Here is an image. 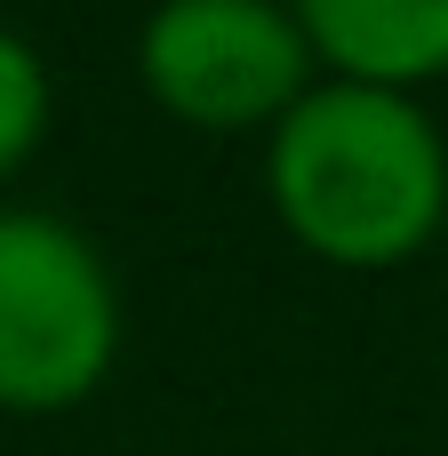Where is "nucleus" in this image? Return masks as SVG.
Instances as JSON below:
<instances>
[{"label": "nucleus", "mask_w": 448, "mask_h": 456, "mask_svg": "<svg viewBox=\"0 0 448 456\" xmlns=\"http://www.w3.org/2000/svg\"><path fill=\"white\" fill-rule=\"evenodd\" d=\"M321 72L425 96L448 80V0H289Z\"/></svg>", "instance_id": "20e7f679"}, {"label": "nucleus", "mask_w": 448, "mask_h": 456, "mask_svg": "<svg viewBox=\"0 0 448 456\" xmlns=\"http://www.w3.org/2000/svg\"><path fill=\"white\" fill-rule=\"evenodd\" d=\"M136 80L192 136H273L313 96L321 56L289 0H152Z\"/></svg>", "instance_id": "7ed1b4c3"}, {"label": "nucleus", "mask_w": 448, "mask_h": 456, "mask_svg": "<svg viewBox=\"0 0 448 456\" xmlns=\"http://www.w3.org/2000/svg\"><path fill=\"white\" fill-rule=\"evenodd\" d=\"M120 361V281L104 248L48 216L0 208V409L64 417Z\"/></svg>", "instance_id": "f03ea898"}, {"label": "nucleus", "mask_w": 448, "mask_h": 456, "mask_svg": "<svg viewBox=\"0 0 448 456\" xmlns=\"http://www.w3.org/2000/svg\"><path fill=\"white\" fill-rule=\"evenodd\" d=\"M281 232L337 273H401L448 224V136L409 88L321 72L265 136Z\"/></svg>", "instance_id": "f257e3e1"}, {"label": "nucleus", "mask_w": 448, "mask_h": 456, "mask_svg": "<svg viewBox=\"0 0 448 456\" xmlns=\"http://www.w3.org/2000/svg\"><path fill=\"white\" fill-rule=\"evenodd\" d=\"M48 112H56V88H48V64L24 32H0V176H16L40 136H48Z\"/></svg>", "instance_id": "39448f33"}]
</instances>
